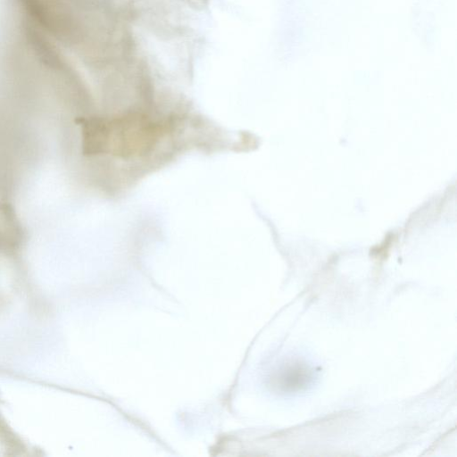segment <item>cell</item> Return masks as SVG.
Segmentation results:
<instances>
[{"mask_svg":"<svg viewBox=\"0 0 457 457\" xmlns=\"http://www.w3.org/2000/svg\"><path fill=\"white\" fill-rule=\"evenodd\" d=\"M82 125L86 154L112 153L121 157L147 153L169 126L137 112L111 120L92 118Z\"/></svg>","mask_w":457,"mask_h":457,"instance_id":"1","label":"cell"}]
</instances>
